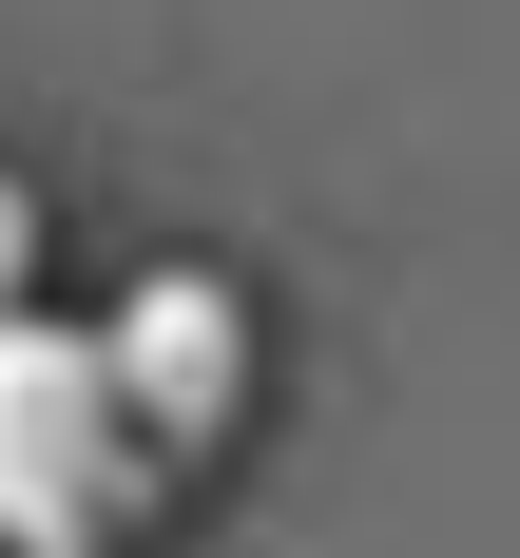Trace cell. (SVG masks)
I'll return each mask as SVG.
<instances>
[{
	"mask_svg": "<svg viewBox=\"0 0 520 558\" xmlns=\"http://www.w3.org/2000/svg\"><path fill=\"white\" fill-rule=\"evenodd\" d=\"M116 501H135V424L97 386V328H39V289H20L0 308V539L77 558Z\"/></svg>",
	"mask_w": 520,
	"mask_h": 558,
	"instance_id": "6da1fadb",
	"label": "cell"
},
{
	"mask_svg": "<svg viewBox=\"0 0 520 558\" xmlns=\"http://www.w3.org/2000/svg\"><path fill=\"white\" fill-rule=\"evenodd\" d=\"M97 386H116L135 444H213L231 404H251V308H231L213 270H155V289L97 328Z\"/></svg>",
	"mask_w": 520,
	"mask_h": 558,
	"instance_id": "7a4b0ae2",
	"label": "cell"
},
{
	"mask_svg": "<svg viewBox=\"0 0 520 558\" xmlns=\"http://www.w3.org/2000/svg\"><path fill=\"white\" fill-rule=\"evenodd\" d=\"M20 289H39V193L0 173V308H20Z\"/></svg>",
	"mask_w": 520,
	"mask_h": 558,
	"instance_id": "3957f363",
	"label": "cell"
}]
</instances>
